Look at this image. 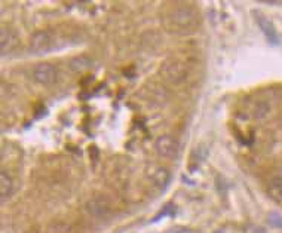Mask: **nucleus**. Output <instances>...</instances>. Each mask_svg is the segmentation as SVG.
Instances as JSON below:
<instances>
[{
	"instance_id": "f257e3e1",
	"label": "nucleus",
	"mask_w": 282,
	"mask_h": 233,
	"mask_svg": "<svg viewBox=\"0 0 282 233\" xmlns=\"http://www.w3.org/2000/svg\"><path fill=\"white\" fill-rule=\"evenodd\" d=\"M197 21H199L197 12L187 5H177L171 8L164 18L167 30L174 33L189 31L197 26Z\"/></svg>"
},
{
	"instance_id": "f03ea898",
	"label": "nucleus",
	"mask_w": 282,
	"mask_h": 233,
	"mask_svg": "<svg viewBox=\"0 0 282 233\" xmlns=\"http://www.w3.org/2000/svg\"><path fill=\"white\" fill-rule=\"evenodd\" d=\"M161 76L165 82L171 85H180L187 79V67L184 63L171 58L162 63L161 66Z\"/></svg>"
},
{
	"instance_id": "7ed1b4c3",
	"label": "nucleus",
	"mask_w": 282,
	"mask_h": 233,
	"mask_svg": "<svg viewBox=\"0 0 282 233\" xmlns=\"http://www.w3.org/2000/svg\"><path fill=\"white\" fill-rule=\"evenodd\" d=\"M55 49V42L54 37L49 31L40 30L31 34L30 37V51L36 55L48 53Z\"/></svg>"
},
{
	"instance_id": "20e7f679",
	"label": "nucleus",
	"mask_w": 282,
	"mask_h": 233,
	"mask_svg": "<svg viewBox=\"0 0 282 233\" xmlns=\"http://www.w3.org/2000/svg\"><path fill=\"white\" fill-rule=\"evenodd\" d=\"M33 78L37 83L43 86L54 85L58 78V70L51 63H40L33 70Z\"/></svg>"
},
{
	"instance_id": "39448f33",
	"label": "nucleus",
	"mask_w": 282,
	"mask_h": 233,
	"mask_svg": "<svg viewBox=\"0 0 282 233\" xmlns=\"http://www.w3.org/2000/svg\"><path fill=\"white\" fill-rule=\"evenodd\" d=\"M155 150L162 157H175L180 152L178 141L171 135H162L155 143Z\"/></svg>"
},
{
	"instance_id": "423d86ee",
	"label": "nucleus",
	"mask_w": 282,
	"mask_h": 233,
	"mask_svg": "<svg viewBox=\"0 0 282 233\" xmlns=\"http://www.w3.org/2000/svg\"><path fill=\"white\" fill-rule=\"evenodd\" d=\"M254 17H255V23H257L258 28L261 30V33L264 34L267 42L272 43V45H278L279 43V36H278V31H276L273 23L266 15H263L261 12H254Z\"/></svg>"
},
{
	"instance_id": "0eeeda50",
	"label": "nucleus",
	"mask_w": 282,
	"mask_h": 233,
	"mask_svg": "<svg viewBox=\"0 0 282 233\" xmlns=\"http://www.w3.org/2000/svg\"><path fill=\"white\" fill-rule=\"evenodd\" d=\"M86 209H88V212H91L95 217H106V215L110 214L112 207H110V202H109L107 198H104V196H94L92 199L88 201Z\"/></svg>"
},
{
	"instance_id": "6e6552de",
	"label": "nucleus",
	"mask_w": 282,
	"mask_h": 233,
	"mask_svg": "<svg viewBox=\"0 0 282 233\" xmlns=\"http://www.w3.org/2000/svg\"><path fill=\"white\" fill-rule=\"evenodd\" d=\"M147 176H149L150 181H152L155 186L161 187V189H165L167 184L169 183V179H171L169 171H168L165 166H161V165H152V166L149 168Z\"/></svg>"
},
{
	"instance_id": "1a4fd4ad",
	"label": "nucleus",
	"mask_w": 282,
	"mask_h": 233,
	"mask_svg": "<svg viewBox=\"0 0 282 233\" xmlns=\"http://www.w3.org/2000/svg\"><path fill=\"white\" fill-rule=\"evenodd\" d=\"M18 45V36L15 34L14 30L8 28V27H2L0 30V51H2L3 55L12 52Z\"/></svg>"
},
{
	"instance_id": "9d476101",
	"label": "nucleus",
	"mask_w": 282,
	"mask_h": 233,
	"mask_svg": "<svg viewBox=\"0 0 282 233\" xmlns=\"http://www.w3.org/2000/svg\"><path fill=\"white\" fill-rule=\"evenodd\" d=\"M267 192L270 196L279 202H282V176L272 177L267 183Z\"/></svg>"
},
{
	"instance_id": "9b49d317",
	"label": "nucleus",
	"mask_w": 282,
	"mask_h": 233,
	"mask_svg": "<svg viewBox=\"0 0 282 233\" xmlns=\"http://www.w3.org/2000/svg\"><path fill=\"white\" fill-rule=\"evenodd\" d=\"M14 189V183L12 179L6 174V171L0 172V196H2V201H5L8 196H11Z\"/></svg>"
},
{
	"instance_id": "f8f14e48",
	"label": "nucleus",
	"mask_w": 282,
	"mask_h": 233,
	"mask_svg": "<svg viewBox=\"0 0 282 233\" xmlns=\"http://www.w3.org/2000/svg\"><path fill=\"white\" fill-rule=\"evenodd\" d=\"M91 64H92V60L86 55H79L70 61V67H72V70H75V72H84V70L89 69Z\"/></svg>"
},
{
	"instance_id": "ddd939ff",
	"label": "nucleus",
	"mask_w": 282,
	"mask_h": 233,
	"mask_svg": "<svg viewBox=\"0 0 282 233\" xmlns=\"http://www.w3.org/2000/svg\"><path fill=\"white\" fill-rule=\"evenodd\" d=\"M59 227H61V223H54L49 227V233H68V226L67 224H64L62 229H59Z\"/></svg>"
},
{
	"instance_id": "4468645a",
	"label": "nucleus",
	"mask_w": 282,
	"mask_h": 233,
	"mask_svg": "<svg viewBox=\"0 0 282 233\" xmlns=\"http://www.w3.org/2000/svg\"><path fill=\"white\" fill-rule=\"evenodd\" d=\"M269 223L278 229H282V217L278 215V214H270L269 215Z\"/></svg>"
},
{
	"instance_id": "2eb2a0df",
	"label": "nucleus",
	"mask_w": 282,
	"mask_h": 233,
	"mask_svg": "<svg viewBox=\"0 0 282 233\" xmlns=\"http://www.w3.org/2000/svg\"><path fill=\"white\" fill-rule=\"evenodd\" d=\"M269 111V105L264 104V103H260L255 108V116L257 118H263V116H266V113Z\"/></svg>"
},
{
	"instance_id": "dca6fc26",
	"label": "nucleus",
	"mask_w": 282,
	"mask_h": 233,
	"mask_svg": "<svg viewBox=\"0 0 282 233\" xmlns=\"http://www.w3.org/2000/svg\"><path fill=\"white\" fill-rule=\"evenodd\" d=\"M244 233H266L263 229L257 227V226H253V224H248L245 229H244Z\"/></svg>"
},
{
	"instance_id": "f3484780",
	"label": "nucleus",
	"mask_w": 282,
	"mask_h": 233,
	"mask_svg": "<svg viewBox=\"0 0 282 233\" xmlns=\"http://www.w3.org/2000/svg\"><path fill=\"white\" fill-rule=\"evenodd\" d=\"M169 233H193L192 230H187V229H177V230H172Z\"/></svg>"
}]
</instances>
